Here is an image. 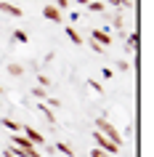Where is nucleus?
<instances>
[{"label":"nucleus","instance_id":"39448f33","mask_svg":"<svg viewBox=\"0 0 154 157\" xmlns=\"http://www.w3.org/2000/svg\"><path fill=\"white\" fill-rule=\"evenodd\" d=\"M0 13H6V16H24V11L19 8V6H13V3H8V0H0Z\"/></svg>","mask_w":154,"mask_h":157},{"label":"nucleus","instance_id":"6e6552de","mask_svg":"<svg viewBox=\"0 0 154 157\" xmlns=\"http://www.w3.org/2000/svg\"><path fill=\"white\" fill-rule=\"evenodd\" d=\"M53 149H56V152H61L64 157H74V149L69 147L66 141H56V144H53Z\"/></svg>","mask_w":154,"mask_h":157},{"label":"nucleus","instance_id":"7ed1b4c3","mask_svg":"<svg viewBox=\"0 0 154 157\" xmlns=\"http://www.w3.org/2000/svg\"><path fill=\"white\" fill-rule=\"evenodd\" d=\"M21 133L32 141V147H45V136H43L40 131H35L32 125H21Z\"/></svg>","mask_w":154,"mask_h":157},{"label":"nucleus","instance_id":"1a4fd4ad","mask_svg":"<svg viewBox=\"0 0 154 157\" xmlns=\"http://www.w3.org/2000/svg\"><path fill=\"white\" fill-rule=\"evenodd\" d=\"M104 6H114V8H125V11H130L133 8V0H104Z\"/></svg>","mask_w":154,"mask_h":157},{"label":"nucleus","instance_id":"412c9836","mask_svg":"<svg viewBox=\"0 0 154 157\" xmlns=\"http://www.w3.org/2000/svg\"><path fill=\"white\" fill-rule=\"evenodd\" d=\"M88 88L96 93H104V88H101V83H96V80H88Z\"/></svg>","mask_w":154,"mask_h":157},{"label":"nucleus","instance_id":"6ab92c4d","mask_svg":"<svg viewBox=\"0 0 154 157\" xmlns=\"http://www.w3.org/2000/svg\"><path fill=\"white\" fill-rule=\"evenodd\" d=\"M37 85L48 91V88H51V77H45V75H37Z\"/></svg>","mask_w":154,"mask_h":157},{"label":"nucleus","instance_id":"5701e85b","mask_svg":"<svg viewBox=\"0 0 154 157\" xmlns=\"http://www.w3.org/2000/svg\"><path fill=\"white\" fill-rule=\"evenodd\" d=\"M90 48H93V53H98V56H104V48H101L98 43H93V40H90Z\"/></svg>","mask_w":154,"mask_h":157},{"label":"nucleus","instance_id":"393cba45","mask_svg":"<svg viewBox=\"0 0 154 157\" xmlns=\"http://www.w3.org/2000/svg\"><path fill=\"white\" fill-rule=\"evenodd\" d=\"M90 0H77V6H88Z\"/></svg>","mask_w":154,"mask_h":157},{"label":"nucleus","instance_id":"dca6fc26","mask_svg":"<svg viewBox=\"0 0 154 157\" xmlns=\"http://www.w3.org/2000/svg\"><path fill=\"white\" fill-rule=\"evenodd\" d=\"M112 24H114V29H120V32L125 29V16H122V11L117 13V16H112Z\"/></svg>","mask_w":154,"mask_h":157},{"label":"nucleus","instance_id":"423d86ee","mask_svg":"<svg viewBox=\"0 0 154 157\" xmlns=\"http://www.w3.org/2000/svg\"><path fill=\"white\" fill-rule=\"evenodd\" d=\"M90 40L98 43L101 48H106V45H112V35H106L104 29H93V32H90Z\"/></svg>","mask_w":154,"mask_h":157},{"label":"nucleus","instance_id":"ddd939ff","mask_svg":"<svg viewBox=\"0 0 154 157\" xmlns=\"http://www.w3.org/2000/svg\"><path fill=\"white\" fill-rule=\"evenodd\" d=\"M88 11H90V13H104L106 6H104V3H98V0H90V3H88Z\"/></svg>","mask_w":154,"mask_h":157},{"label":"nucleus","instance_id":"a211bd4d","mask_svg":"<svg viewBox=\"0 0 154 157\" xmlns=\"http://www.w3.org/2000/svg\"><path fill=\"white\" fill-rule=\"evenodd\" d=\"M51 6H56V8L61 11V13H64V11L69 8V0H51Z\"/></svg>","mask_w":154,"mask_h":157},{"label":"nucleus","instance_id":"9b49d317","mask_svg":"<svg viewBox=\"0 0 154 157\" xmlns=\"http://www.w3.org/2000/svg\"><path fill=\"white\" fill-rule=\"evenodd\" d=\"M6 69H8V75H11V77H21V75H24V67H21V64H16V61H11V64L6 67Z\"/></svg>","mask_w":154,"mask_h":157},{"label":"nucleus","instance_id":"2eb2a0df","mask_svg":"<svg viewBox=\"0 0 154 157\" xmlns=\"http://www.w3.org/2000/svg\"><path fill=\"white\" fill-rule=\"evenodd\" d=\"M32 96H35L37 101H45V99H48V91L40 88V85H35V88H32Z\"/></svg>","mask_w":154,"mask_h":157},{"label":"nucleus","instance_id":"4be33fe9","mask_svg":"<svg viewBox=\"0 0 154 157\" xmlns=\"http://www.w3.org/2000/svg\"><path fill=\"white\" fill-rule=\"evenodd\" d=\"M90 157H112V155H106V152H101V149L93 147V149H90Z\"/></svg>","mask_w":154,"mask_h":157},{"label":"nucleus","instance_id":"f8f14e48","mask_svg":"<svg viewBox=\"0 0 154 157\" xmlns=\"http://www.w3.org/2000/svg\"><path fill=\"white\" fill-rule=\"evenodd\" d=\"M136 45H138V35H136V32H130V35H128V40H125V48H128V53H133V51H136Z\"/></svg>","mask_w":154,"mask_h":157},{"label":"nucleus","instance_id":"aec40b11","mask_svg":"<svg viewBox=\"0 0 154 157\" xmlns=\"http://www.w3.org/2000/svg\"><path fill=\"white\" fill-rule=\"evenodd\" d=\"M117 69H120V72H128V69H130V61H128V59H120V61H117Z\"/></svg>","mask_w":154,"mask_h":157},{"label":"nucleus","instance_id":"bb28decb","mask_svg":"<svg viewBox=\"0 0 154 157\" xmlns=\"http://www.w3.org/2000/svg\"><path fill=\"white\" fill-rule=\"evenodd\" d=\"M98 3H104V0H98Z\"/></svg>","mask_w":154,"mask_h":157},{"label":"nucleus","instance_id":"f03ea898","mask_svg":"<svg viewBox=\"0 0 154 157\" xmlns=\"http://www.w3.org/2000/svg\"><path fill=\"white\" fill-rule=\"evenodd\" d=\"M93 141H96V149H101V152H106V155H112V157L120 152V147H117V144H112V141L106 139V136H101L98 131H93Z\"/></svg>","mask_w":154,"mask_h":157},{"label":"nucleus","instance_id":"0eeeda50","mask_svg":"<svg viewBox=\"0 0 154 157\" xmlns=\"http://www.w3.org/2000/svg\"><path fill=\"white\" fill-rule=\"evenodd\" d=\"M37 112H40V115L45 117V120H48L51 125L56 123V115H53V109H48V107H45V104H43V101H37Z\"/></svg>","mask_w":154,"mask_h":157},{"label":"nucleus","instance_id":"a878e982","mask_svg":"<svg viewBox=\"0 0 154 157\" xmlns=\"http://www.w3.org/2000/svg\"><path fill=\"white\" fill-rule=\"evenodd\" d=\"M3 93H6V91H3V85H0V96H3Z\"/></svg>","mask_w":154,"mask_h":157},{"label":"nucleus","instance_id":"f3484780","mask_svg":"<svg viewBox=\"0 0 154 157\" xmlns=\"http://www.w3.org/2000/svg\"><path fill=\"white\" fill-rule=\"evenodd\" d=\"M13 40L16 43H29V35H27L24 29H13Z\"/></svg>","mask_w":154,"mask_h":157},{"label":"nucleus","instance_id":"4468645a","mask_svg":"<svg viewBox=\"0 0 154 157\" xmlns=\"http://www.w3.org/2000/svg\"><path fill=\"white\" fill-rule=\"evenodd\" d=\"M66 37H69L74 45H82V37L77 35V29H74V27H66Z\"/></svg>","mask_w":154,"mask_h":157},{"label":"nucleus","instance_id":"9d476101","mask_svg":"<svg viewBox=\"0 0 154 157\" xmlns=\"http://www.w3.org/2000/svg\"><path fill=\"white\" fill-rule=\"evenodd\" d=\"M0 123L6 125L8 131H13V133H21V123H16V120H11V117H0Z\"/></svg>","mask_w":154,"mask_h":157},{"label":"nucleus","instance_id":"b1692460","mask_svg":"<svg viewBox=\"0 0 154 157\" xmlns=\"http://www.w3.org/2000/svg\"><path fill=\"white\" fill-rule=\"evenodd\" d=\"M101 77H104V80H109V77H114V72L106 67V69H101Z\"/></svg>","mask_w":154,"mask_h":157},{"label":"nucleus","instance_id":"20e7f679","mask_svg":"<svg viewBox=\"0 0 154 157\" xmlns=\"http://www.w3.org/2000/svg\"><path fill=\"white\" fill-rule=\"evenodd\" d=\"M43 16L48 19V21H56V24H61V21H64V13H61V11L56 8V6H45V8H43Z\"/></svg>","mask_w":154,"mask_h":157},{"label":"nucleus","instance_id":"f257e3e1","mask_svg":"<svg viewBox=\"0 0 154 157\" xmlns=\"http://www.w3.org/2000/svg\"><path fill=\"white\" fill-rule=\"evenodd\" d=\"M96 131L101 133V136H106L112 144H117V147L122 149V136H120V131H117V128H114L106 117H98V120H96Z\"/></svg>","mask_w":154,"mask_h":157}]
</instances>
